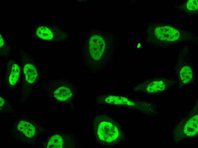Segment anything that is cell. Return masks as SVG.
Listing matches in <instances>:
<instances>
[{"label":"cell","mask_w":198,"mask_h":148,"mask_svg":"<svg viewBox=\"0 0 198 148\" xmlns=\"http://www.w3.org/2000/svg\"><path fill=\"white\" fill-rule=\"evenodd\" d=\"M89 45V51L92 57L94 60H99L102 57L105 48L104 39L98 35H93L90 39Z\"/></svg>","instance_id":"7"},{"label":"cell","mask_w":198,"mask_h":148,"mask_svg":"<svg viewBox=\"0 0 198 148\" xmlns=\"http://www.w3.org/2000/svg\"><path fill=\"white\" fill-rule=\"evenodd\" d=\"M93 125L95 137L102 145L114 146L121 142L125 137L120 124L108 115H97L94 118Z\"/></svg>","instance_id":"1"},{"label":"cell","mask_w":198,"mask_h":148,"mask_svg":"<svg viewBox=\"0 0 198 148\" xmlns=\"http://www.w3.org/2000/svg\"><path fill=\"white\" fill-rule=\"evenodd\" d=\"M0 47L2 46L3 44L4 43V41H3V38H2V36H1V35L0 34Z\"/></svg>","instance_id":"14"},{"label":"cell","mask_w":198,"mask_h":148,"mask_svg":"<svg viewBox=\"0 0 198 148\" xmlns=\"http://www.w3.org/2000/svg\"><path fill=\"white\" fill-rule=\"evenodd\" d=\"M76 138L71 133H55L49 138L47 143L48 148H72L77 147Z\"/></svg>","instance_id":"6"},{"label":"cell","mask_w":198,"mask_h":148,"mask_svg":"<svg viewBox=\"0 0 198 148\" xmlns=\"http://www.w3.org/2000/svg\"><path fill=\"white\" fill-rule=\"evenodd\" d=\"M40 130V126L33 120L20 119L14 123L12 134L18 140L33 142Z\"/></svg>","instance_id":"2"},{"label":"cell","mask_w":198,"mask_h":148,"mask_svg":"<svg viewBox=\"0 0 198 148\" xmlns=\"http://www.w3.org/2000/svg\"><path fill=\"white\" fill-rule=\"evenodd\" d=\"M20 68L16 64H13L9 69L8 79L9 83L12 85L15 84L19 78Z\"/></svg>","instance_id":"10"},{"label":"cell","mask_w":198,"mask_h":148,"mask_svg":"<svg viewBox=\"0 0 198 148\" xmlns=\"http://www.w3.org/2000/svg\"><path fill=\"white\" fill-rule=\"evenodd\" d=\"M23 71L26 81L30 83H34L38 75L35 67L30 64H27L24 66Z\"/></svg>","instance_id":"9"},{"label":"cell","mask_w":198,"mask_h":148,"mask_svg":"<svg viewBox=\"0 0 198 148\" xmlns=\"http://www.w3.org/2000/svg\"><path fill=\"white\" fill-rule=\"evenodd\" d=\"M47 88L51 97L61 101L70 100L77 92V86L69 81L52 82L49 83Z\"/></svg>","instance_id":"3"},{"label":"cell","mask_w":198,"mask_h":148,"mask_svg":"<svg viewBox=\"0 0 198 148\" xmlns=\"http://www.w3.org/2000/svg\"><path fill=\"white\" fill-rule=\"evenodd\" d=\"M176 83V80L172 78L158 77L138 85L134 90L149 94H158L165 91Z\"/></svg>","instance_id":"5"},{"label":"cell","mask_w":198,"mask_h":148,"mask_svg":"<svg viewBox=\"0 0 198 148\" xmlns=\"http://www.w3.org/2000/svg\"><path fill=\"white\" fill-rule=\"evenodd\" d=\"M0 110H1V108H2L3 106L5 103V101L3 98L0 97Z\"/></svg>","instance_id":"13"},{"label":"cell","mask_w":198,"mask_h":148,"mask_svg":"<svg viewBox=\"0 0 198 148\" xmlns=\"http://www.w3.org/2000/svg\"><path fill=\"white\" fill-rule=\"evenodd\" d=\"M36 34L39 38L45 40H50L53 37L51 32L48 28L45 26L38 28L37 30Z\"/></svg>","instance_id":"11"},{"label":"cell","mask_w":198,"mask_h":148,"mask_svg":"<svg viewBox=\"0 0 198 148\" xmlns=\"http://www.w3.org/2000/svg\"><path fill=\"white\" fill-rule=\"evenodd\" d=\"M198 0H189L187 2V8L189 10H195L198 8Z\"/></svg>","instance_id":"12"},{"label":"cell","mask_w":198,"mask_h":148,"mask_svg":"<svg viewBox=\"0 0 198 148\" xmlns=\"http://www.w3.org/2000/svg\"><path fill=\"white\" fill-rule=\"evenodd\" d=\"M155 35L161 41L171 42L178 40L180 34L177 29L168 26L157 27L154 31Z\"/></svg>","instance_id":"8"},{"label":"cell","mask_w":198,"mask_h":148,"mask_svg":"<svg viewBox=\"0 0 198 148\" xmlns=\"http://www.w3.org/2000/svg\"><path fill=\"white\" fill-rule=\"evenodd\" d=\"M198 131L197 112L185 117L178 124L173 132L174 140L179 142L185 138L192 137Z\"/></svg>","instance_id":"4"}]
</instances>
